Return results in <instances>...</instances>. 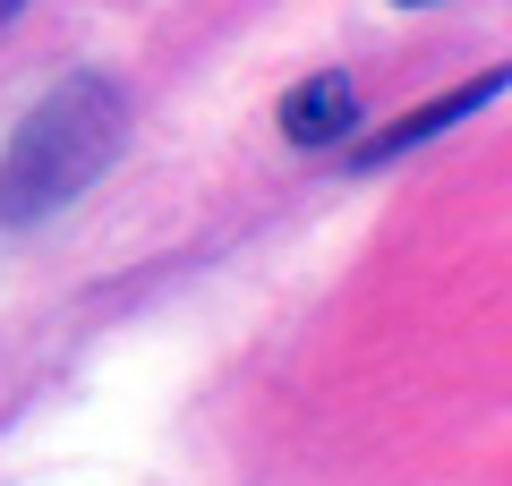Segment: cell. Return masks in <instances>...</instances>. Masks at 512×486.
Here are the masks:
<instances>
[{"label": "cell", "instance_id": "3957f363", "mask_svg": "<svg viewBox=\"0 0 512 486\" xmlns=\"http://www.w3.org/2000/svg\"><path fill=\"white\" fill-rule=\"evenodd\" d=\"M282 137L291 145H342L350 128H359V86H350L342 69H316V77H299L291 94H282Z\"/></svg>", "mask_w": 512, "mask_h": 486}, {"label": "cell", "instance_id": "5b68a950", "mask_svg": "<svg viewBox=\"0 0 512 486\" xmlns=\"http://www.w3.org/2000/svg\"><path fill=\"white\" fill-rule=\"evenodd\" d=\"M402 9H427V0H402Z\"/></svg>", "mask_w": 512, "mask_h": 486}, {"label": "cell", "instance_id": "7a4b0ae2", "mask_svg": "<svg viewBox=\"0 0 512 486\" xmlns=\"http://www.w3.org/2000/svg\"><path fill=\"white\" fill-rule=\"evenodd\" d=\"M495 94H504V69H487V77H470V86H453V94H436V103H419L410 120H393V128H376V137H359V162L376 171V162L410 154V145H436L444 128H461L470 111H487Z\"/></svg>", "mask_w": 512, "mask_h": 486}, {"label": "cell", "instance_id": "277c9868", "mask_svg": "<svg viewBox=\"0 0 512 486\" xmlns=\"http://www.w3.org/2000/svg\"><path fill=\"white\" fill-rule=\"evenodd\" d=\"M18 9H26V0H0V18H18Z\"/></svg>", "mask_w": 512, "mask_h": 486}, {"label": "cell", "instance_id": "6da1fadb", "mask_svg": "<svg viewBox=\"0 0 512 486\" xmlns=\"http://www.w3.org/2000/svg\"><path fill=\"white\" fill-rule=\"evenodd\" d=\"M120 137H128L120 77H103V69L60 77V86L18 120L9 154H0V222H9V231H35L60 205H77L111 162H120Z\"/></svg>", "mask_w": 512, "mask_h": 486}]
</instances>
